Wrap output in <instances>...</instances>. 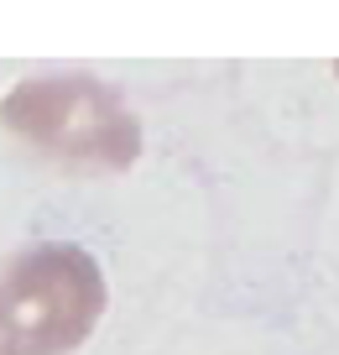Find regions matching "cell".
Here are the masks:
<instances>
[{
    "instance_id": "cell-1",
    "label": "cell",
    "mask_w": 339,
    "mask_h": 355,
    "mask_svg": "<svg viewBox=\"0 0 339 355\" xmlns=\"http://www.w3.org/2000/svg\"><path fill=\"white\" fill-rule=\"evenodd\" d=\"M6 136L68 173H125L141 157V121L110 84L89 73L26 78L0 100Z\"/></svg>"
},
{
    "instance_id": "cell-2",
    "label": "cell",
    "mask_w": 339,
    "mask_h": 355,
    "mask_svg": "<svg viewBox=\"0 0 339 355\" xmlns=\"http://www.w3.org/2000/svg\"><path fill=\"white\" fill-rule=\"evenodd\" d=\"M105 272L84 245L42 241L0 261V355H68L105 313Z\"/></svg>"
}]
</instances>
